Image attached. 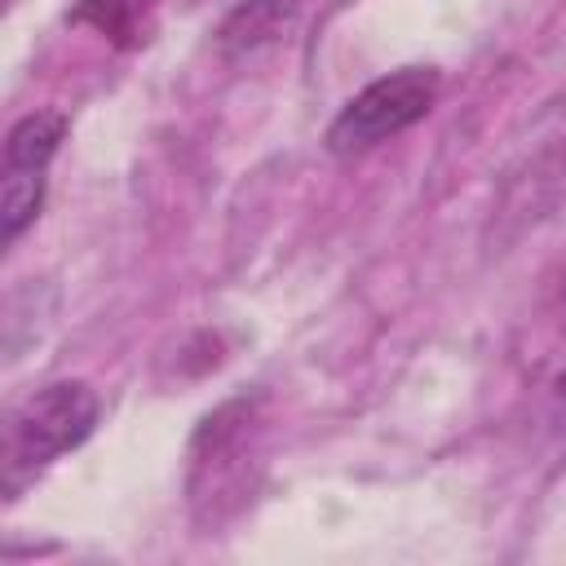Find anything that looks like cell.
Instances as JSON below:
<instances>
[{
	"mask_svg": "<svg viewBox=\"0 0 566 566\" xmlns=\"http://www.w3.org/2000/svg\"><path fill=\"white\" fill-rule=\"evenodd\" d=\"M13 4H18V0H9V9H13Z\"/></svg>",
	"mask_w": 566,
	"mask_h": 566,
	"instance_id": "cell-7",
	"label": "cell"
},
{
	"mask_svg": "<svg viewBox=\"0 0 566 566\" xmlns=\"http://www.w3.org/2000/svg\"><path fill=\"white\" fill-rule=\"evenodd\" d=\"M66 137L62 111H31L9 128L4 142V172H0V226L4 243H13L44 208L49 164Z\"/></svg>",
	"mask_w": 566,
	"mask_h": 566,
	"instance_id": "cell-4",
	"label": "cell"
},
{
	"mask_svg": "<svg viewBox=\"0 0 566 566\" xmlns=\"http://www.w3.org/2000/svg\"><path fill=\"white\" fill-rule=\"evenodd\" d=\"M305 0H239L221 27H217V44L226 57H243V53H256L265 49L270 40H279L296 13H301Z\"/></svg>",
	"mask_w": 566,
	"mask_h": 566,
	"instance_id": "cell-5",
	"label": "cell"
},
{
	"mask_svg": "<svg viewBox=\"0 0 566 566\" xmlns=\"http://www.w3.org/2000/svg\"><path fill=\"white\" fill-rule=\"evenodd\" d=\"M438 88H442V80L433 66H402V71L371 80L327 124V137H323L327 150L349 159V155H363L389 137H398L402 128H411L416 119H424L433 111Z\"/></svg>",
	"mask_w": 566,
	"mask_h": 566,
	"instance_id": "cell-3",
	"label": "cell"
},
{
	"mask_svg": "<svg viewBox=\"0 0 566 566\" xmlns=\"http://www.w3.org/2000/svg\"><path fill=\"white\" fill-rule=\"evenodd\" d=\"M102 420V398L88 380H53L27 394L4 420V500H18L35 478H44L66 451L84 447Z\"/></svg>",
	"mask_w": 566,
	"mask_h": 566,
	"instance_id": "cell-1",
	"label": "cell"
},
{
	"mask_svg": "<svg viewBox=\"0 0 566 566\" xmlns=\"http://www.w3.org/2000/svg\"><path fill=\"white\" fill-rule=\"evenodd\" d=\"M261 455V402L239 394L208 411L190 438L186 495L199 526L226 522L252 491V469Z\"/></svg>",
	"mask_w": 566,
	"mask_h": 566,
	"instance_id": "cell-2",
	"label": "cell"
},
{
	"mask_svg": "<svg viewBox=\"0 0 566 566\" xmlns=\"http://www.w3.org/2000/svg\"><path fill=\"white\" fill-rule=\"evenodd\" d=\"M150 13H155V0H80L71 18L93 27L119 49H137L150 35Z\"/></svg>",
	"mask_w": 566,
	"mask_h": 566,
	"instance_id": "cell-6",
	"label": "cell"
}]
</instances>
